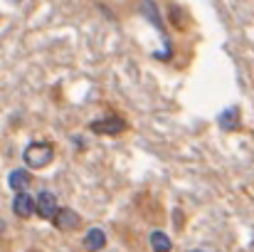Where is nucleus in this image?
<instances>
[{
  "instance_id": "1",
  "label": "nucleus",
  "mask_w": 254,
  "mask_h": 252,
  "mask_svg": "<svg viewBox=\"0 0 254 252\" xmlns=\"http://www.w3.org/2000/svg\"><path fill=\"white\" fill-rule=\"evenodd\" d=\"M52 156H55V149H52L50 144H45V141L30 144V146L25 149V154H22L25 164L30 168H45L50 161H52Z\"/></svg>"
},
{
  "instance_id": "2",
  "label": "nucleus",
  "mask_w": 254,
  "mask_h": 252,
  "mask_svg": "<svg viewBox=\"0 0 254 252\" xmlns=\"http://www.w3.org/2000/svg\"><path fill=\"white\" fill-rule=\"evenodd\" d=\"M57 198L50 193V190H45V193H40L37 198H35V213H40V218H45V220H55V215H57Z\"/></svg>"
},
{
  "instance_id": "3",
  "label": "nucleus",
  "mask_w": 254,
  "mask_h": 252,
  "mask_svg": "<svg viewBox=\"0 0 254 252\" xmlns=\"http://www.w3.org/2000/svg\"><path fill=\"white\" fill-rule=\"evenodd\" d=\"M12 213H15L17 218H30V215L35 213V198L27 195V193H17V195L12 198Z\"/></svg>"
},
{
  "instance_id": "4",
  "label": "nucleus",
  "mask_w": 254,
  "mask_h": 252,
  "mask_svg": "<svg viewBox=\"0 0 254 252\" xmlns=\"http://www.w3.org/2000/svg\"><path fill=\"white\" fill-rule=\"evenodd\" d=\"M55 225L60 230H74L79 225V215L72 210V208H60L57 215H55Z\"/></svg>"
},
{
  "instance_id": "5",
  "label": "nucleus",
  "mask_w": 254,
  "mask_h": 252,
  "mask_svg": "<svg viewBox=\"0 0 254 252\" xmlns=\"http://www.w3.org/2000/svg\"><path fill=\"white\" fill-rule=\"evenodd\" d=\"M7 185H10L12 190H17V193H25V188L30 185V173L22 170V168H15V170L7 175Z\"/></svg>"
},
{
  "instance_id": "6",
  "label": "nucleus",
  "mask_w": 254,
  "mask_h": 252,
  "mask_svg": "<svg viewBox=\"0 0 254 252\" xmlns=\"http://www.w3.org/2000/svg\"><path fill=\"white\" fill-rule=\"evenodd\" d=\"M124 121L121 119H104V121H94L91 124V129L94 131H99V134H119V131H124Z\"/></svg>"
},
{
  "instance_id": "7",
  "label": "nucleus",
  "mask_w": 254,
  "mask_h": 252,
  "mask_svg": "<svg viewBox=\"0 0 254 252\" xmlns=\"http://www.w3.org/2000/svg\"><path fill=\"white\" fill-rule=\"evenodd\" d=\"M104 243H106V235H104V230H99V228H91V230L84 235V248L91 252L101 250Z\"/></svg>"
},
{
  "instance_id": "8",
  "label": "nucleus",
  "mask_w": 254,
  "mask_h": 252,
  "mask_svg": "<svg viewBox=\"0 0 254 252\" xmlns=\"http://www.w3.org/2000/svg\"><path fill=\"white\" fill-rule=\"evenodd\" d=\"M151 248H153V252H170V238L161 230L151 233Z\"/></svg>"
},
{
  "instance_id": "9",
  "label": "nucleus",
  "mask_w": 254,
  "mask_h": 252,
  "mask_svg": "<svg viewBox=\"0 0 254 252\" xmlns=\"http://www.w3.org/2000/svg\"><path fill=\"white\" fill-rule=\"evenodd\" d=\"M237 116H240L237 106L227 109V111H225V114L220 116V124H222V129H235V126H237Z\"/></svg>"
},
{
  "instance_id": "10",
  "label": "nucleus",
  "mask_w": 254,
  "mask_h": 252,
  "mask_svg": "<svg viewBox=\"0 0 254 252\" xmlns=\"http://www.w3.org/2000/svg\"><path fill=\"white\" fill-rule=\"evenodd\" d=\"M195 252H200V250H195Z\"/></svg>"
}]
</instances>
